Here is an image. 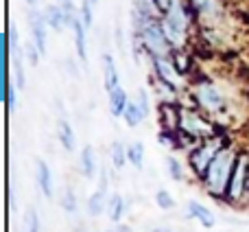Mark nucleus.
<instances>
[{"mask_svg":"<svg viewBox=\"0 0 249 232\" xmlns=\"http://www.w3.org/2000/svg\"><path fill=\"white\" fill-rule=\"evenodd\" d=\"M4 99H7V108L9 112L16 110V88L11 83V68H9V59H7V75H4Z\"/></svg>","mask_w":249,"mask_h":232,"instance_id":"5701e85b","label":"nucleus"},{"mask_svg":"<svg viewBox=\"0 0 249 232\" xmlns=\"http://www.w3.org/2000/svg\"><path fill=\"white\" fill-rule=\"evenodd\" d=\"M124 215V199L121 195H112L107 202V217L109 221H114V224H118V221L123 219Z\"/></svg>","mask_w":249,"mask_h":232,"instance_id":"6ab92c4d","label":"nucleus"},{"mask_svg":"<svg viewBox=\"0 0 249 232\" xmlns=\"http://www.w3.org/2000/svg\"><path fill=\"white\" fill-rule=\"evenodd\" d=\"M92 0H81V20L83 24H86V29H90L92 22H94V18H92Z\"/></svg>","mask_w":249,"mask_h":232,"instance_id":"c85d7f7f","label":"nucleus"},{"mask_svg":"<svg viewBox=\"0 0 249 232\" xmlns=\"http://www.w3.org/2000/svg\"><path fill=\"white\" fill-rule=\"evenodd\" d=\"M138 35H140L142 46H144L153 57H166L168 55L171 42H168L166 33H164V29H162V22H160V24L155 20L149 22L146 26H142V29L138 31Z\"/></svg>","mask_w":249,"mask_h":232,"instance_id":"7ed1b4c3","label":"nucleus"},{"mask_svg":"<svg viewBox=\"0 0 249 232\" xmlns=\"http://www.w3.org/2000/svg\"><path fill=\"white\" fill-rule=\"evenodd\" d=\"M107 232H131L127 228V226H114V228H109Z\"/></svg>","mask_w":249,"mask_h":232,"instance_id":"f704fd0d","label":"nucleus"},{"mask_svg":"<svg viewBox=\"0 0 249 232\" xmlns=\"http://www.w3.org/2000/svg\"><path fill=\"white\" fill-rule=\"evenodd\" d=\"M193 4L206 20H216L223 13V7H221L219 0H193Z\"/></svg>","mask_w":249,"mask_h":232,"instance_id":"4468645a","label":"nucleus"},{"mask_svg":"<svg viewBox=\"0 0 249 232\" xmlns=\"http://www.w3.org/2000/svg\"><path fill=\"white\" fill-rule=\"evenodd\" d=\"M166 167H168V175L173 177V180H184V169H181V162L177 158H173V155H168L166 158Z\"/></svg>","mask_w":249,"mask_h":232,"instance_id":"bb28decb","label":"nucleus"},{"mask_svg":"<svg viewBox=\"0 0 249 232\" xmlns=\"http://www.w3.org/2000/svg\"><path fill=\"white\" fill-rule=\"evenodd\" d=\"M26 4H29V7H35V4H37V0H26Z\"/></svg>","mask_w":249,"mask_h":232,"instance_id":"e433bc0d","label":"nucleus"},{"mask_svg":"<svg viewBox=\"0 0 249 232\" xmlns=\"http://www.w3.org/2000/svg\"><path fill=\"white\" fill-rule=\"evenodd\" d=\"M186 211H188V215L193 217V219H197L199 224L206 226V228H212V226H214V215H212L206 206H201L199 202H190Z\"/></svg>","mask_w":249,"mask_h":232,"instance_id":"dca6fc26","label":"nucleus"},{"mask_svg":"<svg viewBox=\"0 0 249 232\" xmlns=\"http://www.w3.org/2000/svg\"><path fill=\"white\" fill-rule=\"evenodd\" d=\"M44 16H46V22L53 31H61L68 24V16H66V11L61 9V4H48Z\"/></svg>","mask_w":249,"mask_h":232,"instance_id":"ddd939ff","label":"nucleus"},{"mask_svg":"<svg viewBox=\"0 0 249 232\" xmlns=\"http://www.w3.org/2000/svg\"><path fill=\"white\" fill-rule=\"evenodd\" d=\"M221 151V142L219 140H212L208 142V145H203L201 149L193 151L190 154V164L195 167V171L199 173V175H206L208 167H210V162L214 160V155Z\"/></svg>","mask_w":249,"mask_h":232,"instance_id":"423d86ee","label":"nucleus"},{"mask_svg":"<svg viewBox=\"0 0 249 232\" xmlns=\"http://www.w3.org/2000/svg\"><path fill=\"white\" fill-rule=\"evenodd\" d=\"M88 213L92 217H99L103 213H107V202H105V193L103 191H96L90 199H88Z\"/></svg>","mask_w":249,"mask_h":232,"instance_id":"aec40b11","label":"nucleus"},{"mask_svg":"<svg viewBox=\"0 0 249 232\" xmlns=\"http://www.w3.org/2000/svg\"><path fill=\"white\" fill-rule=\"evenodd\" d=\"M24 53H26V59H29V64L33 66H37L39 64V57H42V53H39V48L35 46V42H31V44H26V48H24Z\"/></svg>","mask_w":249,"mask_h":232,"instance_id":"c756f323","label":"nucleus"},{"mask_svg":"<svg viewBox=\"0 0 249 232\" xmlns=\"http://www.w3.org/2000/svg\"><path fill=\"white\" fill-rule=\"evenodd\" d=\"M92 4H99V0H92Z\"/></svg>","mask_w":249,"mask_h":232,"instance_id":"4c0bfd02","label":"nucleus"},{"mask_svg":"<svg viewBox=\"0 0 249 232\" xmlns=\"http://www.w3.org/2000/svg\"><path fill=\"white\" fill-rule=\"evenodd\" d=\"M153 68H155V73H158L160 81H162L164 86H168L171 90H179V88L184 86V79H181L175 64H173L168 57H153Z\"/></svg>","mask_w":249,"mask_h":232,"instance_id":"39448f33","label":"nucleus"},{"mask_svg":"<svg viewBox=\"0 0 249 232\" xmlns=\"http://www.w3.org/2000/svg\"><path fill=\"white\" fill-rule=\"evenodd\" d=\"M181 127L188 134H193V136H203V134L210 132V127L193 112H181Z\"/></svg>","mask_w":249,"mask_h":232,"instance_id":"9b49d317","label":"nucleus"},{"mask_svg":"<svg viewBox=\"0 0 249 232\" xmlns=\"http://www.w3.org/2000/svg\"><path fill=\"white\" fill-rule=\"evenodd\" d=\"M123 118H124V123H127L129 127H136V125H140L142 120L146 118V114H144V110L140 108V103H138V101H129V105H127V110H124Z\"/></svg>","mask_w":249,"mask_h":232,"instance_id":"f3484780","label":"nucleus"},{"mask_svg":"<svg viewBox=\"0 0 249 232\" xmlns=\"http://www.w3.org/2000/svg\"><path fill=\"white\" fill-rule=\"evenodd\" d=\"M127 158L136 169H142V164H144V145L142 142H131L127 147Z\"/></svg>","mask_w":249,"mask_h":232,"instance_id":"4be33fe9","label":"nucleus"},{"mask_svg":"<svg viewBox=\"0 0 249 232\" xmlns=\"http://www.w3.org/2000/svg\"><path fill=\"white\" fill-rule=\"evenodd\" d=\"M29 22H31V33H33V42L35 46L39 48L42 55H46V44H48V22H46V16L39 11H31L29 16Z\"/></svg>","mask_w":249,"mask_h":232,"instance_id":"0eeeda50","label":"nucleus"},{"mask_svg":"<svg viewBox=\"0 0 249 232\" xmlns=\"http://www.w3.org/2000/svg\"><path fill=\"white\" fill-rule=\"evenodd\" d=\"M24 232H39V215H37V211H35V208H26Z\"/></svg>","mask_w":249,"mask_h":232,"instance_id":"393cba45","label":"nucleus"},{"mask_svg":"<svg viewBox=\"0 0 249 232\" xmlns=\"http://www.w3.org/2000/svg\"><path fill=\"white\" fill-rule=\"evenodd\" d=\"M112 162L116 169H123L129 162L127 158V147H123V142H114L112 145Z\"/></svg>","mask_w":249,"mask_h":232,"instance_id":"b1692460","label":"nucleus"},{"mask_svg":"<svg viewBox=\"0 0 249 232\" xmlns=\"http://www.w3.org/2000/svg\"><path fill=\"white\" fill-rule=\"evenodd\" d=\"M127 105H129V97L123 90V86H118L116 90L109 92V112H112V116H123Z\"/></svg>","mask_w":249,"mask_h":232,"instance_id":"2eb2a0df","label":"nucleus"},{"mask_svg":"<svg viewBox=\"0 0 249 232\" xmlns=\"http://www.w3.org/2000/svg\"><path fill=\"white\" fill-rule=\"evenodd\" d=\"M59 142H61V147H64L66 151H72L74 149V132H72V127H70V123L68 120H64L61 118L59 120Z\"/></svg>","mask_w":249,"mask_h":232,"instance_id":"412c9836","label":"nucleus"},{"mask_svg":"<svg viewBox=\"0 0 249 232\" xmlns=\"http://www.w3.org/2000/svg\"><path fill=\"white\" fill-rule=\"evenodd\" d=\"M171 2H173V0H153L155 9H158L160 13H166V11H168V7H171Z\"/></svg>","mask_w":249,"mask_h":232,"instance_id":"473e14b6","label":"nucleus"},{"mask_svg":"<svg viewBox=\"0 0 249 232\" xmlns=\"http://www.w3.org/2000/svg\"><path fill=\"white\" fill-rule=\"evenodd\" d=\"M61 208H64L66 213H70V215H74V213H77V195H74L72 189H66L64 191V197H61Z\"/></svg>","mask_w":249,"mask_h":232,"instance_id":"a878e982","label":"nucleus"},{"mask_svg":"<svg viewBox=\"0 0 249 232\" xmlns=\"http://www.w3.org/2000/svg\"><path fill=\"white\" fill-rule=\"evenodd\" d=\"M81 171L86 177H94L96 173V158H94V149L90 145L83 147L81 151Z\"/></svg>","mask_w":249,"mask_h":232,"instance_id":"a211bd4d","label":"nucleus"},{"mask_svg":"<svg viewBox=\"0 0 249 232\" xmlns=\"http://www.w3.org/2000/svg\"><path fill=\"white\" fill-rule=\"evenodd\" d=\"M16 75H18V90H22L24 88V68H22V53L20 48H18V57H16Z\"/></svg>","mask_w":249,"mask_h":232,"instance_id":"7c9ffc66","label":"nucleus"},{"mask_svg":"<svg viewBox=\"0 0 249 232\" xmlns=\"http://www.w3.org/2000/svg\"><path fill=\"white\" fill-rule=\"evenodd\" d=\"M103 83H105L107 95L121 86V77H118L116 61H114V57L109 55V53H105V55H103Z\"/></svg>","mask_w":249,"mask_h":232,"instance_id":"1a4fd4ad","label":"nucleus"},{"mask_svg":"<svg viewBox=\"0 0 249 232\" xmlns=\"http://www.w3.org/2000/svg\"><path fill=\"white\" fill-rule=\"evenodd\" d=\"M195 97H197L199 105L210 114H221L225 112V97L214 83H199L195 88Z\"/></svg>","mask_w":249,"mask_h":232,"instance_id":"20e7f679","label":"nucleus"},{"mask_svg":"<svg viewBox=\"0 0 249 232\" xmlns=\"http://www.w3.org/2000/svg\"><path fill=\"white\" fill-rule=\"evenodd\" d=\"M155 204H158L160 208H162V211H171L173 206H175V199H173V195L168 193V191H158V193H155Z\"/></svg>","mask_w":249,"mask_h":232,"instance_id":"cd10ccee","label":"nucleus"},{"mask_svg":"<svg viewBox=\"0 0 249 232\" xmlns=\"http://www.w3.org/2000/svg\"><path fill=\"white\" fill-rule=\"evenodd\" d=\"M35 167H37V171H35L37 184H39V189H42L44 197H53V171H51V167H48L44 160H37Z\"/></svg>","mask_w":249,"mask_h":232,"instance_id":"9d476101","label":"nucleus"},{"mask_svg":"<svg viewBox=\"0 0 249 232\" xmlns=\"http://www.w3.org/2000/svg\"><path fill=\"white\" fill-rule=\"evenodd\" d=\"M151 232H173V230H168V228H155V230H151Z\"/></svg>","mask_w":249,"mask_h":232,"instance_id":"c9c22d12","label":"nucleus"},{"mask_svg":"<svg viewBox=\"0 0 249 232\" xmlns=\"http://www.w3.org/2000/svg\"><path fill=\"white\" fill-rule=\"evenodd\" d=\"M245 177H247V155H241L234 164V171H232V180H230L228 186V193L232 199H238L243 195V189H245Z\"/></svg>","mask_w":249,"mask_h":232,"instance_id":"6e6552de","label":"nucleus"},{"mask_svg":"<svg viewBox=\"0 0 249 232\" xmlns=\"http://www.w3.org/2000/svg\"><path fill=\"white\" fill-rule=\"evenodd\" d=\"M107 184H109V180H107V171H101V177H99V191H103V193H107Z\"/></svg>","mask_w":249,"mask_h":232,"instance_id":"72a5a7b5","label":"nucleus"},{"mask_svg":"<svg viewBox=\"0 0 249 232\" xmlns=\"http://www.w3.org/2000/svg\"><path fill=\"white\" fill-rule=\"evenodd\" d=\"M59 4H61V9L66 11V16H68V24H70V22H72L74 18H77V9H74L72 0H61Z\"/></svg>","mask_w":249,"mask_h":232,"instance_id":"2f4dec72","label":"nucleus"},{"mask_svg":"<svg viewBox=\"0 0 249 232\" xmlns=\"http://www.w3.org/2000/svg\"><path fill=\"white\" fill-rule=\"evenodd\" d=\"M188 24H190V18H188V13H186L184 4H181V0H173L168 11L164 13V18H162V29H164V33H166L171 46H175V48L184 46Z\"/></svg>","mask_w":249,"mask_h":232,"instance_id":"f03ea898","label":"nucleus"},{"mask_svg":"<svg viewBox=\"0 0 249 232\" xmlns=\"http://www.w3.org/2000/svg\"><path fill=\"white\" fill-rule=\"evenodd\" d=\"M70 26H72V33H74V46H77V57L81 61H86V24H83L81 16H77L72 22H70Z\"/></svg>","mask_w":249,"mask_h":232,"instance_id":"f8f14e48","label":"nucleus"},{"mask_svg":"<svg viewBox=\"0 0 249 232\" xmlns=\"http://www.w3.org/2000/svg\"><path fill=\"white\" fill-rule=\"evenodd\" d=\"M234 151L232 149H221L214 155V160L210 162L206 171V186L210 189V193L214 195H223L228 189L230 180H232V171H234Z\"/></svg>","mask_w":249,"mask_h":232,"instance_id":"f257e3e1","label":"nucleus"}]
</instances>
